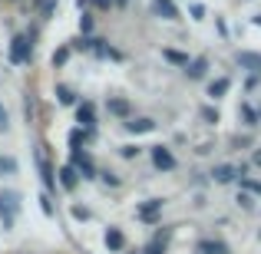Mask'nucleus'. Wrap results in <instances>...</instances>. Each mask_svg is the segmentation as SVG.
I'll return each mask as SVG.
<instances>
[{"label":"nucleus","instance_id":"obj_4","mask_svg":"<svg viewBox=\"0 0 261 254\" xmlns=\"http://www.w3.org/2000/svg\"><path fill=\"white\" fill-rule=\"evenodd\" d=\"M73 165L83 178H96V168H93V159H89L86 152H73Z\"/></svg>","mask_w":261,"mask_h":254},{"label":"nucleus","instance_id":"obj_10","mask_svg":"<svg viewBox=\"0 0 261 254\" xmlns=\"http://www.w3.org/2000/svg\"><path fill=\"white\" fill-rule=\"evenodd\" d=\"M159 208H162V198H149V202L139 208V218H146V221H149V218H155V211H159Z\"/></svg>","mask_w":261,"mask_h":254},{"label":"nucleus","instance_id":"obj_35","mask_svg":"<svg viewBox=\"0 0 261 254\" xmlns=\"http://www.w3.org/2000/svg\"><path fill=\"white\" fill-rule=\"evenodd\" d=\"M258 116H261V112H258Z\"/></svg>","mask_w":261,"mask_h":254},{"label":"nucleus","instance_id":"obj_20","mask_svg":"<svg viewBox=\"0 0 261 254\" xmlns=\"http://www.w3.org/2000/svg\"><path fill=\"white\" fill-rule=\"evenodd\" d=\"M66 60H70V50H60V53H53V66H63Z\"/></svg>","mask_w":261,"mask_h":254},{"label":"nucleus","instance_id":"obj_17","mask_svg":"<svg viewBox=\"0 0 261 254\" xmlns=\"http://www.w3.org/2000/svg\"><path fill=\"white\" fill-rule=\"evenodd\" d=\"M162 57H166V60H172V63H178V66H189V57H185V53H175V50H162Z\"/></svg>","mask_w":261,"mask_h":254},{"label":"nucleus","instance_id":"obj_16","mask_svg":"<svg viewBox=\"0 0 261 254\" xmlns=\"http://www.w3.org/2000/svg\"><path fill=\"white\" fill-rule=\"evenodd\" d=\"M155 7H159V13H162V17H166V20H178V13H175L172 0H159V4H155Z\"/></svg>","mask_w":261,"mask_h":254},{"label":"nucleus","instance_id":"obj_33","mask_svg":"<svg viewBox=\"0 0 261 254\" xmlns=\"http://www.w3.org/2000/svg\"><path fill=\"white\" fill-rule=\"evenodd\" d=\"M255 26H261V13H258V17H255Z\"/></svg>","mask_w":261,"mask_h":254},{"label":"nucleus","instance_id":"obj_6","mask_svg":"<svg viewBox=\"0 0 261 254\" xmlns=\"http://www.w3.org/2000/svg\"><path fill=\"white\" fill-rule=\"evenodd\" d=\"M76 182H80V172H76V165H63V168H60V185H63L66 191H73V188H76Z\"/></svg>","mask_w":261,"mask_h":254},{"label":"nucleus","instance_id":"obj_28","mask_svg":"<svg viewBox=\"0 0 261 254\" xmlns=\"http://www.w3.org/2000/svg\"><path fill=\"white\" fill-rule=\"evenodd\" d=\"M73 218H83V221H86L89 211H86V208H80V205H73Z\"/></svg>","mask_w":261,"mask_h":254},{"label":"nucleus","instance_id":"obj_29","mask_svg":"<svg viewBox=\"0 0 261 254\" xmlns=\"http://www.w3.org/2000/svg\"><path fill=\"white\" fill-rule=\"evenodd\" d=\"M122 155H126V159H133V155H139V149H136V146H122Z\"/></svg>","mask_w":261,"mask_h":254},{"label":"nucleus","instance_id":"obj_18","mask_svg":"<svg viewBox=\"0 0 261 254\" xmlns=\"http://www.w3.org/2000/svg\"><path fill=\"white\" fill-rule=\"evenodd\" d=\"M57 96H60V102H63V106H70V102L76 99V96H73V93H70L66 86H57Z\"/></svg>","mask_w":261,"mask_h":254},{"label":"nucleus","instance_id":"obj_9","mask_svg":"<svg viewBox=\"0 0 261 254\" xmlns=\"http://www.w3.org/2000/svg\"><path fill=\"white\" fill-rule=\"evenodd\" d=\"M122 244H126L122 231H119V228H109V231H106V248H113V251H122Z\"/></svg>","mask_w":261,"mask_h":254},{"label":"nucleus","instance_id":"obj_3","mask_svg":"<svg viewBox=\"0 0 261 254\" xmlns=\"http://www.w3.org/2000/svg\"><path fill=\"white\" fill-rule=\"evenodd\" d=\"M152 162H155V168H162V172H172L175 168V159H172V152H169L166 146H155L152 149Z\"/></svg>","mask_w":261,"mask_h":254},{"label":"nucleus","instance_id":"obj_1","mask_svg":"<svg viewBox=\"0 0 261 254\" xmlns=\"http://www.w3.org/2000/svg\"><path fill=\"white\" fill-rule=\"evenodd\" d=\"M30 60V33H17L10 43V63H27Z\"/></svg>","mask_w":261,"mask_h":254},{"label":"nucleus","instance_id":"obj_23","mask_svg":"<svg viewBox=\"0 0 261 254\" xmlns=\"http://www.w3.org/2000/svg\"><path fill=\"white\" fill-rule=\"evenodd\" d=\"M202 119H205V122H218V112H215V109H208V106H205V109H202Z\"/></svg>","mask_w":261,"mask_h":254},{"label":"nucleus","instance_id":"obj_11","mask_svg":"<svg viewBox=\"0 0 261 254\" xmlns=\"http://www.w3.org/2000/svg\"><path fill=\"white\" fill-rule=\"evenodd\" d=\"M106 109H109L113 116H122V119L129 116V102H126V99H109V102H106Z\"/></svg>","mask_w":261,"mask_h":254},{"label":"nucleus","instance_id":"obj_31","mask_svg":"<svg viewBox=\"0 0 261 254\" xmlns=\"http://www.w3.org/2000/svg\"><path fill=\"white\" fill-rule=\"evenodd\" d=\"M93 4H96V7H102V10H106V7H113L116 0H93Z\"/></svg>","mask_w":261,"mask_h":254},{"label":"nucleus","instance_id":"obj_19","mask_svg":"<svg viewBox=\"0 0 261 254\" xmlns=\"http://www.w3.org/2000/svg\"><path fill=\"white\" fill-rule=\"evenodd\" d=\"M242 116L248 119V126H258V119H261V116H258V112H255L251 106H242Z\"/></svg>","mask_w":261,"mask_h":254},{"label":"nucleus","instance_id":"obj_21","mask_svg":"<svg viewBox=\"0 0 261 254\" xmlns=\"http://www.w3.org/2000/svg\"><path fill=\"white\" fill-rule=\"evenodd\" d=\"M10 129V116H7V109L0 106V132H7Z\"/></svg>","mask_w":261,"mask_h":254},{"label":"nucleus","instance_id":"obj_27","mask_svg":"<svg viewBox=\"0 0 261 254\" xmlns=\"http://www.w3.org/2000/svg\"><path fill=\"white\" fill-rule=\"evenodd\" d=\"M238 205H242V208H255V202H251V195H238Z\"/></svg>","mask_w":261,"mask_h":254},{"label":"nucleus","instance_id":"obj_5","mask_svg":"<svg viewBox=\"0 0 261 254\" xmlns=\"http://www.w3.org/2000/svg\"><path fill=\"white\" fill-rule=\"evenodd\" d=\"M37 165H40V175H43V185L53 191V188H57V178H53V168H50V162H46L43 152H37Z\"/></svg>","mask_w":261,"mask_h":254},{"label":"nucleus","instance_id":"obj_2","mask_svg":"<svg viewBox=\"0 0 261 254\" xmlns=\"http://www.w3.org/2000/svg\"><path fill=\"white\" fill-rule=\"evenodd\" d=\"M13 211H17V195L13 191H0V218H4V224L13 221Z\"/></svg>","mask_w":261,"mask_h":254},{"label":"nucleus","instance_id":"obj_13","mask_svg":"<svg viewBox=\"0 0 261 254\" xmlns=\"http://www.w3.org/2000/svg\"><path fill=\"white\" fill-rule=\"evenodd\" d=\"M205 66H208L205 60H192V63L185 66V73H189L192 79H202V76H205Z\"/></svg>","mask_w":261,"mask_h":254},{"label":"nucleus","instance_id":"obj_8","mask_svg":"<svg viewBox=\"0 0 261 254\" xmlns=\"http://www.w3.org/2000/svg\"><path fill=\"white\" fill-rule=\"evenodd\" d=\"M126 129H129L133 135H139V132H152L155 122H152V119H129V122H126Z\"/></svg>","mask_w":261,"mask_h":254},{"label":"nucleus","instance_id":"obj_14","mask_svg":"<svg viewBox=\"0 0 261 254\" xmlns=\"http://www.w3.org/2000/svg\"><path fill=\"white\" fill-rule=\"evenodd\" d=\"M76 116H80V122H83V126L89 129V126L96 122V119H93V102H83V106L76 109Z\"/></svg>","mask_w":261,"mask_h":254},{"label":"nucleus","instance_id":"obj_25","mask_svg":"<svg viewBox=\"0 0 261 254\" xmlns=\"http://www.w3.org/2000/svg\"><path fill=\"white\" fill-rule=\"evenodd\" d=\"M13 168H17V162H13V159H0V172H13Z\"/></svg>","mask_w":261,"mask_h":254},{"label":"nucleus","instance_id":"obj_34","mask_svg":"<svg viewBox=\"0 0 261 254\" xmlns=\"http://www.w3.org/2000/svg\"><path fill=\"white\" fill-rule=\"evenodd\" d=\"M119 4H126V0H119Z\"/></svg>","mask_w":261,"mask_h":254},{"label":"nucleus","instance_id":"obj_24","mask_svg":"<svg viewBox=\"0 0 261 254\" xmlns=\"http://www.w3.org/2000/svg\"><path fill=\"white\" fill-rule=\"evenodd\" d=\"M80 30H83V33H89V30H93V20H89L86 13H83V17H80Z\"/></svg>","mask_w":261,"mask_h":254},{"label":"nucleus","instance_id":"obj_15","mask_svg":"<svg viewBox=\"0 0 261 254\" xmlns=\"http://www.w3.org/2000/svg\"><path fill=\"white\" fill-rule=\"evenodd\" d=\"M228 86H231V79H215V83H212L208 86V96H215V99H218V96H225V93H228Z\"/></svg>","mask_w":261,"mask_h":254},{"label":"nucleus","instance_id":"obj_22","mask_svg":"<svg viewBox=\"0 0 261 254\" xmlns=\"http://www.w3.org/2000/svg\"><path fill=\"white\" fill-rule=\"evenodd\" d=\"M242 185L248 191H255V195H261V182H251V178H242Z\"/></svg>","mask_w":261,"mask_h":254},{"label":"nucleus","instance_id":"obj_26","mask_svg":"<svg viewBox=\"0 0 261 254\" xmlns=\"http://www.w3.org/2000/svg\"><path fill=\"white\" fill-rule=\"evenodd\" d=\"M102 182H106V185H119V175H113V172H102Z\"/></svg>","mask_w":261,"mask_h":254},{"label":"nucleus","instance_id":"obj_12","mask_svg":"<svg viewBox=\"0 0 261 254\" xmlns=\"http://www.w3.org/2000/svg\"><path fill=\"white\" fill-rule=\"evenodd\" d=\"M212 175H215V182H231V178H235V175H242V172H238V168H231V165H218L215 172H212Z\"/></svg>","mask_w":261,"mask_h":254},{"label":"nucleus","instance_id":"obj_30","mask_svg":"<svg viewBox=\"0 0 261 254\" xmlns=\"http://www.w3.org/2000/svg\"><path fill=\"white\" fill-rule=\"evenodd\" d=\"M23 109H27V119H33V99L27 96V102H23Z\"/></svg>","mask_w":261,"mask_h":254},{"label":"nucleus","instance_id":"obj_32","mask_svg":"<svg viewBox=\"0 0 261 254\" xmlns=\"http://www.w3.org/2000/svg\"><path fill=\"white\" fill-rule=\"evenodd\" d=\"M251 162H255V165H261V149L255 152V159H251Z\"/></svg>","mask_w":261,"mask_h":254},{"label":"nucleus","instance_id":"obj_7","mask_svg":"<svg viewBox=\"0 0 261 254\" xmlns=\"http://www.w3.org/2000/svg\"><path fill=\"white\" fill-rule=\"evenodd\" d=\"M238 66H245V70H255V73H261V57L258 53H238Z\"/></svg>","mask_w":261,"mask_h":254}]
</instances>
